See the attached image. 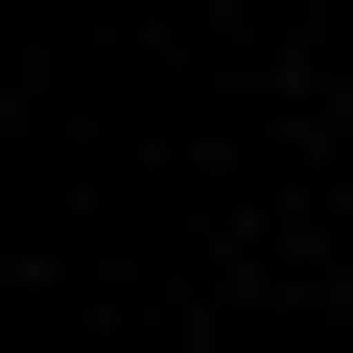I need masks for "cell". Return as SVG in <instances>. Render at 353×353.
<instances>
[{"label": "cell", "instance_id": "obj_1", "mask_svg": "<svg viewBox=\"0 0 353 353\" xmlns=\"http://www.w3.org/2000/svg\"><path fill=\"white\" fill-rule=\"evenodd\" d=\"M330 330H353V306H330Z\"/></svg>", "mask_w": 353, "mask_h": 353}]
</instances>
